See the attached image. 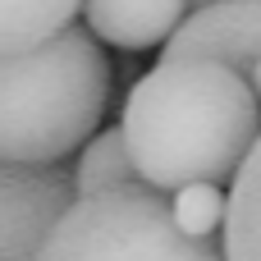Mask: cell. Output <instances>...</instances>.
Masks as SVG:
<instances>
[{
	"label": "cell",
	"instance_id": "cell-2",
	"mask_svg": "<svg viewBox=\"0 0 261 261\" xmlns=\"http://www.w3.org/2000/svg\"><path fill=\"white\" fill-rule=\"evenodd\" d=\"M110 60L87 28H64L28 55L0 60V161L64 165L101 133Z\"/></svg>",
	"mask_w": 261,
	"mask_h": 261
},
{
	"label": "cell",
	"instance_id": "cell-3",
	"mask_svg": "<svg viewBox=\"0 0 261 261\" xmlns=\"http://www.w3.org/2000/svg\"><path fill=\"white\" fill-rule=\"evenodd\" d=\"M41 261H229L220 239H188L170 197L147 184L78 197L50 234Z\"/></svg>",
	"mask_w": 261,
	"mask_h": 261
},
{
	"label": "cell",
	"instance_id": "cell-6",
	"mask_svg": "<svg viewBox=\"0 0 261 261\" xmlns=\"http://www.w3.org/2000/svg\"><path fill=\"white\" fill-rule=\"evenodd\" d=\"M87 32L119 50L170 46V37L188 23V0H83Z\"/></svg>",
	"mask_w": 261,
	"mask_h": 261
},
{
	"label": "cell",
	"instance_id": "cell-1",
	"mask_svg": "<svg viewBox=\"0 0 261 261\" xmlns=\"http://www.w3.org/2000/svg\"><path fill=\"white\" fill-rule=\"evenodd\" d=\"M138 179L174 197L193 184H234L261 142V106L252 87L202 60L156 64L133 83L119 119Z\"/></svg>",
	"mask_w": 261,
	"mask_h": 261
},
{
	"label": "cell",
	"instance_id": "cell-8",
	"mask_svg": "<svg viewBox=\"0 0 261 261\" xmlns=\"http://www.w3.org/2000/svg\"><path fill=\"white\" fill-rule=\"evenodd\" d=\"M220 243L229 261H261V142L229 184V216Z\"/></svg>",
	"mask_w": 261,
	"mask_h": 261
},
{
	"label": "cell",
	"instance_id": "cell-7",
	"mask_svg": "<svg viewBox=\"0 0 261 261\" xmlns=\"http://www.w3.org/2000/svg\"><path fill=\"white\" fill-rule=\"evenodd\" d=\"M83 0H0V60L28 55L73 28Z\"/></svg>",
	"mask_w": 261,
	"mask_h": 261
},
{
	"label": "cell",
	"instance_id": "cell-4",
	"mask_svg": "<svg viewBox=\"0 0 261 261\" xmlns=\"http://www.w3.org/2000/svg\"><path fill=\"white\" fill-rule=\"evenodd\" d=\"M73 202L78 188L64 165L0 161V261H41Z\"/></svg>",
	"mask_w": 261,
	"mask_h": 261
},
{
	"label": "cell",
	"instance_id": "cell-9",
	"mask_svg": "<svg viewBox=\"0 0 261 261\" xmlns=\"http://www.w3.org/2000/svg\"><path fill=\"white\" fill-rule=\"evenodd\" d=\"M138 170L128 161V147H124V133L119 128H101L83 156H78V170H73V188L78 197H101V193H119V188H138Z\"/></svg>",
	"mask_w": 261,
	"mask_h": 261
},
{
	"label": "cell",
	"instance_id": "cell-5",
	"mask_svg": "<svg viewBox=\"0 0 261 261\" xmlns=\"http://www.w3.org/2000/svg\"><path fill=\"white\" fill-rule=\"evenodd\" d=\"M184 60L239 73L261 106V0H220L193 14L161 55V64H184Z\"/></svg>",
	"mask_w": 261,
	"mask_h": 261
},
{
	"label": "cell",
	"instance_id": "cell-11",
	"mask_svg": "<svg viewBox=\"0 0 261 261\" xmlns=\"http://www.w3.org/2000/svg\"><path fill=\"white\" fill-rule=\"evenodd\" d=\"M211 5H220V0H188V18L202 14V9H211Z\"/></svg>",
	"mask_w": 261,
	"mask_h": 261
},
{
	"label": "cell",
	"instance_id": "cell-10",
	"mask_svg": "<svg viewBox=\"0 0 261 261\" xmlns=\"http://www.w3.org/2000/svg\"><path fill=\"white\" fill-rule=\"evenodd\" d=\"M174 206V225L188 234V239H220L225 234V216H229V193L211 188V184H193V188H179L170 197Z\"/></svg>",
	"mask_w": 261,
	"mask_h": 261
}]
</instances>
